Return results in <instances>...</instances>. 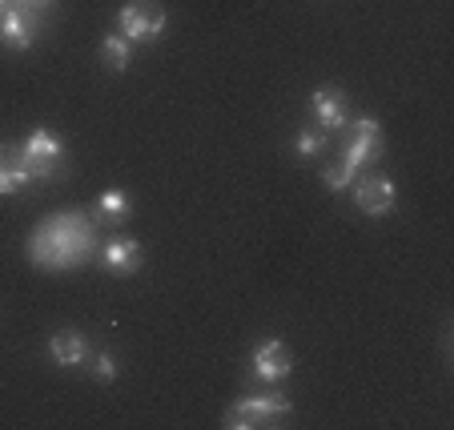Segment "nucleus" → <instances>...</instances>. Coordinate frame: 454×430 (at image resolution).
Instances as JSON below:
<instances>
[{"instance_id":"obj_9","label":"nucleus","mask_w":454,"mask_h":430,"mask_svg":"<svg viewBox=\"0 0 454 430\" xmlns=\"http://www.w3.org/2000/svg\"><path fill=\"white\" fill-rule=\"evenodd\" d=\"M350 193H354V206L370 217H382L398 206V190L395 181L382 177V173H366V177H354L350 181Z\"/></svg>"},{"instance_id":"obj_10","label":"nucleus","mask_w":454,"mask_h":430,"mask_svg":"<svg viewBox=\"0 0 454 430\" xmlns=\"http://www.w3.org/2000/svg\"><path fill=\"white\" fill-rule=\"evenodd\" d=\"M97 262H101L109 274L117 278H129V274H137L141 262H145V250H141V241L137 238H125V233H113L109 241H105L101 250H97Z\"/></svg>"},{"instance_id":"obj_1","label":"nucleus","mask_w":454,"mask_h":430,"mask_svg":"<svg viewBox=\"0 0 454 430\" xmlns=\"http://www.w3.org/2000/svg\"><path fill=\"white\" fill-rule=\"evenodd\" d=\"M97 225L81 209H65L52 214L36 233L28 238V258L41 270H81L85 262L97 258Z\"/></svg>"},{"instance_id":"obj_13","label":"nucleus","mask_w":454,"mask_h":430,"mask_svg":"<svg viewBox=\"0 0 454 430\" xmlns=\"http://www.w3.org/2000/svg\"><path fill=\"white\" fill-rule=\"evenodd\" d=\"M129 209H133V201H129L125 190H105L101 198H97L93 214H97V222H125Z\"/></svg>"},{"instance_id":"obj_11","label":"nucleus","mask_w":454,"mask_h":430,"mask_svg":"<svg viewBox=\"0 0 454 430\" xmlns=\"http://www.w3.org/2000/svg\"><path fill=\"white\" fill-rule=\"evenodd\" d=\"M33 185V165L20 145H0V198H12Z\"/></svg>"},{"instance_id":"obj_18","label":"nucleus","mask_w":454,"mask_h":430,"mask_svg":"<svg viewBox=\"0 0 454 430\" xmlns=\"http://www.w3.org/2000/svg\"><path fill=\"white\" fill-rule=\"evenodd\" d=\"M9 4H33V9H41V0H9ZM49 12V9H44Z\"/></svg>"},{"instance_id":"obj_4","label":"nucleus","mask_w":454,"mask_h":430,"mask_svg":"<svg viewBox=\"0 0 454 430\" xmlns=\"http://www.w3.org/2000/svg\"><path fill=\"white\" fill-rule=\"evenodd\" d=\"M44 33V9L33 4H9L0 12V44L12 52H25L36 44V36Z\"/></svg>"},{"instance_id":"obj_14","label":"nucleus","mask_w":454,"mask_h":430,"mask_svg":"<svg viewBox=\"0 0 454 430\" xmlns=\"http://www.w3.org/2000/svg\"><path fill=\"white\" fill-rule=\"evenodd\" d=\"M129 52H133V44H129L121 33H109L101 41V60L109 65L113 73H125L129 69Z\"/></svg>"},{"instance_id":"obj_20","label":"nucleus","mask_w":454,"mask_h":430,"mask_svg":"<svg viewBox=\"0 0 454 430\" xmlns=\"http://www.w3.org/2000/svg\"><path fill=\"white\" fill-rule=\"evenodd\" d=\"M4 9H9V0H0V12H4Z\"/></svg>"},{"instance_id":"obj_3","label":"nucleus","mask_w":454,"mask_h":430,"mask_svg":"<svg viewBox=\"0 0 454 430\" xmlns=\"http://www.w3.org/2000/svg\"><path fill=\"white\" fill-rule=\"evenodd\" d=\"M165 28H169V12L157 0H129L117 12V33L129 44H153L165 36Z\"/></svg>"},{"instance_id":"obj_12","label":"nucleus","mask_w":454,"mask_h":430,"mask_svg":"<svg viewBox=\"0 0 454 430\" xmlns=\"http://www.w3.org/2000/svg\"><path fill=\"white\" fill-rule=\"evenodd\" d=\"M89 338L81 334V330H57V334L49 338V358L57 362V366H85L89 358Z\"/></svg>"},{"instance_id":"obj_17","label":"nucleus","mask_w":454,"mask_h":430,"mask_svg":"<svg viewBox=\"0 0 454 430\" xmlns=\"http://www.w3.org/2000/svg\"><path fill=\"white\" fill-rule=\"evenodd\" d=\"M354 177H358V173H354L346 161H334V165H326V169H322V181H326V190H334V193L350 190Z\"/></svg>"},{"instance_id":"obj_15","label":"nucleus","mask_w":454,"mask_h":430,"mask_svg":"<svg viewBox=\"0 0 454 430\" xmlns=\"http://www.w3.org/2000/svg\"><path fill=\"white\" fill-rule=\"evenodd\" d=\"M326 141H330V137H326L322 129H317V125H306V129L298 133V141H294V149H298L301 161H314V157L322 153V149H326Z\"/></svg>"},{"instance_id":"obj_19","label":"nucleus","mask_w":454,"mask_h":430,"mask_svg":"<svg viewBox=\"0 0 454 430\" xmlns=\"http://www.w3.org/2000/svg\"><path fill=\"white\" fill-rule=\"evenodd\" d=\"M52 4H57V0H41V9H52Z\"/></svg>"},{"instance_id":"obj_2","label":"nucleus","mask_w":454,"mask_h":430,"mask_svg":"<svg viewBox=\"0 0 454 430\" xmlns=\"http://www.w3.org/2000/svg\"><path fill=\"white\" fill-rule=\"evenodd\" d=\"M294 410V403L286 398V390L266 387V390H254V395H241L238 403L225 410V426L230 430H257V426H278L286 422Z\"/></svg>"},{"instance_id":"obj_7","label":"nucleus","mask_w":454,"mask_h":430,"mask_svg":"<svg viewBox=\"0 0 454 430\" xmlns=\"http://www.w3.org/2000/svg\"><path fill=\"white\" fill-rule=\"evenodd\" d=\"M309 117H314L309 125H317L326 137L342 133L346 125H350V105H346V93L338 85L314 89V97H309Z\"/></svg>"},{"instance_id":"obj_5","label":"nucleus","mask_w":454,"mask_h":430,"mask_svg":"<svg viewBox=\"0 0 454 430\" xmlns=\"http://www.w3.org/2000/svg\"><path fill=\"white\" fill-rule=\"evenodd\" d=\"M346 129H350V137H346V145H342V161L350 165L354 173L370 169V165L382 157V145H386L382 125H378L374 117H358V121H350Z\"/></svg>"},{"instance_id":"obj_8","label":"nucleus","mask_w":454,"mask_h":430,"mask_svg":"<svg viewBox=\"0 0 454 430\" xmlns=\"http://www.w3.org/2000/svg\"><path fill=\"white\" fill-rule=\"evenodd\" d=\"M249 371H254L257 382H266V387H278L294 374V354L282 338H266V342L254 346V362H249Z\"/></svg>"},{"instance_id":"obj_6","label":"nucleus","mask_w":454,"mask_h":430,"mask_svg":"<svg viewBox=\"0 0 454 430\" xmlns=\"http://www.w3.org/2000/svg\"><path fill=\"white\" fill-rule=\"evenodd\" d=\"M28 165H33V181H57L65 177V145L52 129H33L28 141H20Z\"/></svg>"},{"instance_id":"obj_16","label":"nucleus","mask_w":454,"mask_h":430,"mask_svg":"<svg viewBox=\"0 0 454 430\" xmlns=\"http://www.w3.org/2000/svg\"><path fill=\"white\" fill-rule=\"evenodd\" d=\"M85 366L93 371L97 382H113V379H117V362H113V350H89Z\"/></svg>"}]
</instances>
